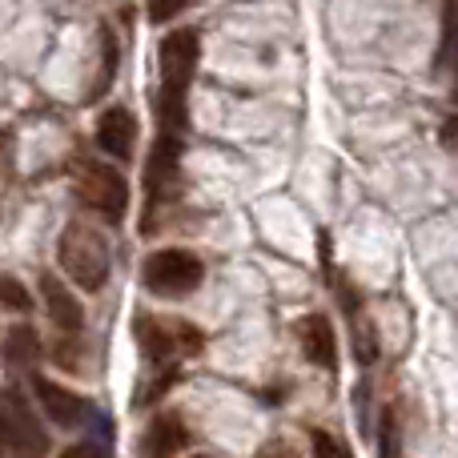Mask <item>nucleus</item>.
I'll return each mask as SVG.
<instances>
[{
	"instance_id": "nucleus-2",
	"label": "nucleus",
	"mask_w": 458,
	"mask_h": 458,
	"mask_svg": "<svg viewBox=\"0 0 458 458\" xmlns=\"http://www.w3.org/2000/svg\"><path fill=\"white\" fill-rule=\"evenodd\" d=\"M56 261H61L64 277L85 293L105 290L109 269H113L109 242L85 222H69L61 229V237H56Z\"/></svg>"
},
{
	"instance_id": "nucleus-22",
	"label": "nucleus",
	"mask_w": 458,
	"mask_h": 458,
	"mask_svg": "<svg viewBox=\"0 0 458 458\" xmlns=\"http://www.w3.org/2000/svg\"><path fill=\"white\" fill-rule=\"evenodd\" d=\"M193 458H214V454H193Z\"/></svg>"
},
{
	"instance_id": "nucleus-16",
	"label": "nucleus",
	"mask_w": 458,
	"mask_h": 458,
	"mask_svg": "<svg viewBox=\"0 0 458 458\" xmlns=\"http://www.w3.org/2000/svg\"><path fill=\"white\" fill-rule=\"evenodd\" d=\"M403 451V438H398V419L394 411H382V430H378V458H398Z\"/></svg>"
},
{
	"instance_id": "nucleus-19",
	"label": "nucleus",
	"mask_w": 458,
	"mask_h": 458,
	"mask_svg": "<svg viewBox=\"0 0 458 458\" xmlns=\"http://www.w3.org/2000/svg\"><path fill=\"white\" fill-rule=\"evenodd\" d=\"M61 458H113V451H109V443H97V438H85V443L64 446Z\"/></svg>"
},
{
	"instance_id": "nucleus-14",
	"label": "nucleus",
	"mask_w": 458,
	"mask_h": 458,
	"mask_svg": "<svg viewBox=\"0 0 458 458\" xmlns=\"http://www.w3.org/2000/svg\"><path fill=\"white\" fill-rule=\"evenodd\" d=\"M438 64L454 69V101H458V0H443V48Z\"/></svg>"
},
{
	"instance_id": "nucleus-6",
	"label": "nucleus",
	"mask_w": 458,
	"mask_h": 458,
	"mask_svg": "<svg viewBox=\"0 0 458 458\" xmlns=\"http://www.w3.org/2000/svg\"><path fill=\"white\" fill-rule=\"evenodd\" d=\"M48 435L21 390H0V458H45Z\"/></svg>"
},
{
	"instance_id": "nucleus-4",
	"label": "nucleus",
	"mask_w": 458,
	"mask_h": 458,
	"mask_svg": "<svg viewBox=\"0 0 458 458\" xmlns=\"http://www.w3.org/2000/svg\"><path fill=\"white\" fill-rule=\"evenodd\" d=\"M133 334L141 342V354L157 366H177L182 358H193L206 350V334L193 322H182V318H137Z\"/></svg>"
},
{
	"instance_id": "nucleus-11",
	"label": "nucleus",
	"mask_w": 458,
	"mask_h": 458,
	"mask_svg": "<svg viewBox=\"0 0 458 458\" xmlns=\"http://www.w3.org/2000/svg\"><path fill=\"white\" fill-rule=\"evenodd\" d=\"M190 446V427L177 414H157L149 422V430L141 435V458H177Z\"/></svg>"
},
{
	"instance_id": "nucleus-23",
	"label": "nucleus",
	"mask_w": 458,
	"mask_h": 458,
	"mask_svg": "<svg viewBox=\"0 0 458 458\" xmlns=\"http://www.w3.org/2000/svg\"><path fill=\"white\" fill-rule=\"evenodd\" d=\"M346 458H350V454H346Z\"/></svg>"
},
{
	"instance_id": "nucleus-5",
	"label": "nucleus",
	"mask_w": 458,
	"mask_h": 458,
	"mask_svg": "<svg viewBox=\"0 0 458 458\" xmlns=\"http://www.w3.org/2000/svg\"><path fill=\"white\" fill-rule=\"evenodd\" d=\"M141 282L153 298L182 301L206 282V266L193 250H153L141 266Z\"/></svg>"
},
{
	"instance_id": "nucleus-20",
	"label": "nucleus",
	"mask_w": 458,
	"mask_h": 458,
	"mask_svg": "<svg viewBox=\"0 0 458 458\" xmlns=\"http://www.w3.org/2000/svg\"><path fill=\"white\" fill-rule=\"evenodd\" d=\"M310 438H314V458H346L350 454L346 446H342L334 435H326V430H314Z\"/></svg>"
},
{
	"instance_id": "nucleus-18",
	"label": "nucleus",
	"mask_w": 458,
	"mask_h": 458,
	"mask_svg": "<svg viewBox=\"0 0 458 458\" xmlns=\"http://www.w3.org/2000/svg\"><path fill=\"white\" fill-rule=\"evenodd\" d=\"M258 458H301V451H298V443H293V438L274 435V438H266V443L258 446Z\"/></svg>"
},
{
	"instance_id": "nucleus-7",
	"label": "nucleus",
	"mask_w": 458,
	"mask_h": 458,
	"mask_svg": "<svg viewBox=\"0 0 458 458\" xmlns=\"http://www.w3.org/2000/svg\"><path fill=\"white\" fill-rule=\"evenodd\" d=\"M77 198L93 214H101L109 225H121L129 209V182L121 177V169L101 165V161H85L77 169Z\"/></svg>"
},
{
	"instance_id": "nucleus-12",
	"label": "nucleus",
	"mask_w": 458,
	"mask_h": 458,
	"mask_svg": "<svg viewBox=\"0 0 458 458\" xmlns=\"http://www.w3.org/2000/svg\"><path fill=\"white\" fill-rule=\"evenodd\" d=\"M40 293H45V310L48 318H53V326L61 334H81L85 330V310H81V301L69 293V285L61 282V277L45 274L40 277Z\"/></svg>"
},
{
	"instance_id": "nucleus-15",
	"label": "nucleus",
	"mask_w": 458,
	"mask_h": 458,
	"mask_svg": "<svg viewBox=\"0 0 458 458\" xmlns=\"http://www.w3.org/2000/svg\"><path fill=\"white\" fill-rule=\"evenodd\" d=\"M0 310H13V314H29L32 310V293L8 274H0Z\"/></svg>"
},
{
	"instance_id": "nucleus-17",
	"label": "nucleus",
	"mask_w": 458,
	"mask_h": 458,
	"mask_svg": "<svg viewBox=\"0 0 458 458\" xmlns=\"http://www.w3.org/2000/svg\"><path fill=\"white\" fill-rule=\"evenodd\" d=\"M193 0H145V13H149V24H169L190 8Z\"/></svg>"
},
{
	"instance_id": "nucleus-10",
	"label": "nucleus",
	"mask_w": 458,
	"mask_h": 458,
	"mask_svg": "<svg viewBox=\"0 0 458 458\" xmlns=\"http://www.w3.org/2000/svg\"><path fill=\"white\" fill-rule=\"evenodd\" d=\"M137 137H141V129H137V117L125 105H113V109H105L101 117H97V145H101L109 157L129 161L137 149Z\"/></svg>"
},
{
	"instance_id": "nucleus-8",
	"label": "nucleus",
	"mask_w": 458,
	"mask_h": 458,
	"mask_svg": "<svg viewBox=\"0 0 458 458\" xmlns=\"http://www.w3.org/2000/svg\"><path fill=\"white\" fill-rule=\"evenodd\" d=\"M29 378H32V394H37V403L45 406V414L56 422V427L81 430V427L93 422V403H85L81 394H72L69 386L45 378V374H29Z\"/></svg>"
},
{
	"instance_id": "nucleus-13",
	"label": "nucleus",
	"mask_w": 458,
	"mask_h": 458,
	"mask_svg": "<svg viewBox=\"0 0 458 458\" xmlns=\"http://www.w3.org/2000/svg\"><path fill=\"white\" fill-rule=\"evenodd\" d=\"M40 334L32 326H13L4 342V366L13 374H32L37 370V358H40Z\"/></svg>"
},
{
	"instance_id": "nucleus-9",
	"label": "nucleus",
	"mask_w": 458,
	"mask_h": 458,
	"mask_svg": "<svg viewBox=\"0 0 458 458\" xmlns=\"http://www.w3.org/2000/svg\"><path fill=\"white\" fill-rule=\"evenodd\" d=\"M298 342L301 354H306L310 366H322V370H338V334H334L330 318L326 314H306L298 318Z\"/></svg>"
},
{
	"instance_id": "nucleus-21",
	"label": "nucleus",
	"mask_w": 458,
	"mask_h": 458,
	"mask_svg": "<svg viewBox=\"0 0 458 458\" xmlns=\"http://www.w3.org/2000/svg\"><path fill=\"white\" fill-rule=\"evenodd\" d=\"M443 141L451 145V149H458V117H451V121L443 125Z\"/></svg>"
},
{
	"instance_id": "nucleus-1",
	"label": "nucleus",
	"mask_w": 458,
	"mask_h": 458,
	"mask_svg": "<svg viewBox=\"0 0 458 458\" xmlns=\"http://www.w3.org/2000/svg\"><path fill=\"white\" fill-rule=\"evenodd\" d=\"M161 61V89H157V121L165 133L185 129V101H190L193 77L201 64V37L198 29H174L157 48Z\"/></svg>"
},
{
	"instance_id": "nucleus-3",
	"label": "nucleus",
	"mask_w": 458,
	"mask_h": 458,
	"mask_svg": "<svg viewBox=\"0 0 458 458\" xmlns=\"http://www.w3.org/2000/svg\"><path fill=\"white\" fill-rule=\"evenodd\" d=\"M182 133H165L161 129L157 141L149 149V161H145V222L141 233L149 237L157 229V217L169 201L182 193Z\"/></svg>"
}]
</instances>
